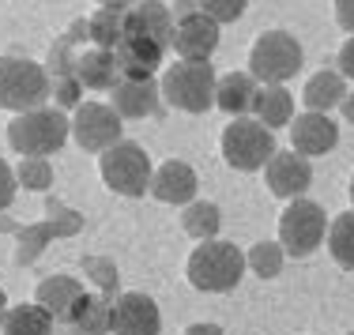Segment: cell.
Masks as SVG:
<instances>
[{"mask_svg":"<svg viewBox=\"0 0 354 335\" xmlns=\"http://www.w3.org/2000/svg\"><path fill=\"white\" fill-rule=\"evenodd\" d=\"M196 4H200V12H204L207 19L218 23V27L245 15V0H196Z\"/></svg>","mask_w":354,"mask_h":335,"instance_id":"obj_30","label":"cell"},{"mask_svg":"<svg viewBox=\"0 0 354 335\" xmlns=\"http://www.w3.org/2000/svg\"><path fill=\"white\" fill-rule=\"evenodd\" d=\"M72 136V121L61 110H27L8 121V144L23 158H49Z\"/></svg>","mask_w":354,"mask_h":335,"instance_id":"obj_1","label":"cell"},{"mask_svg":"<svg viewBox=\"0 0 354 335\" xmlns=\"http://www.w3.org/2000/svg\"><path fill=\"white\" fill-rule=\"evenodd\" d=\"M347 335H354V332H347Z\"/></svg>","mask_w":354,"mask_h":335,"instance_id":"obj_41","label":"cell"},{"mask_svg":"<svg viewBox=\"0 0 354 335\" xmlns=\"http://www.w3.org/2000/svg\"><path fill=\"white\" fill-rule=\"evenodd\" d=\"M335 64H339V75H343V79H354V35L343 41V49H339V57H335Z\"/></svg>","mask_w":354,"mask_h":335,"instance_id":"obj_33","label":"cell"},{"mask_svg":"<svg viewBox=\"0 0 354 335\" xmlns=\"http://www.w3.org/2000/svg\"><path fill=\"white\" fill-rule=\"evenodd\" d=\"M215 68L207 61H181L162 72V98L181 113H207L215 106Z\"/></svg>","mask_w":354,"mask_h":335,"instance_id":"obj_3","label":"cell"},{"mask_svg":"<svg viewBox=\"0 0 354 335\" xmlns=\"http://www.w3.org/2000/svg\"><path fill=\"white\" fill-rule=\"evenodd\" d=\"M53 98H57V110H64V106H80V83H75V75L72 79H57Z\"/></svg>","mask_w":354,"mask_h":335,"instance_id":"obj_32","label":"cell"},{"mask_svg":"<svg viewBox=\"0 0 354 335\" xmlns=\"http://www.w3.org/2000/svg\"><path fill=\"white\" fill-rule=\"evenodd\" d=\"M158 98L162 90L155 79H117V87L109 90V106L121 121H140V117L158 113Z\"/></svg>","mask_w":354,"mask_h":335,"instance_id":"obj_16","label":"cell"},{"mask_svg":"<svg viewBox=\"0 0 354 335\" xmlns=\"http://www.w3.org/2000/svg\"><path fill=\"white\" fill-rule=\"evenodd\" d=\"M181 226H185V233L196 238V241H215L218 226H223V215H218V207L212 200H192L181 215Z\"/></svg>","mask_w":354,"mask_h":335,"instance_id":"obj_25","label":"cell"},{"mask_svg":"<svg viewBox=\"0 0 354 335\" xmlns=\"http://www.w3.org/2000/svg\"><path fill=\"white\" fill-rule=\"evenodd\" d=\"M264 178H268V189L283 200H298L301 192L313 185V166H309L306 155L298 151H275L264 166Z\"/></svg>","mask_w":354,"mask_h":335,"instance_id":"obj_11","label":"cell"},{"mask_svg":"<svg viewBox=\"0 0 354 335\" xmlns=\"http://www.w3.org/2000/svg\"><path fill=\"white\" fill-rule=\"evenodd\" d=\"M15 178H19L23 189L46 192L53 185V166H49V158H23V162L15 166Z\"/></svg>","mask_w":354,"mask_h":335,"instance_id":"obj_29","label":"cell"},{"mask_svg":"<svg viewBox=\"0 0 354 335\" xmlns=\"http://www.w3.org/2000/svg\"><path fill=\"white\" fill-rule=\"evenodd\" d=\"M83 294H87V290H83L80 279H72V275H49V279L38 283L35 301L53 316V320H72V309L80 305Z\"/></svg>","mask_w":354,"mask_h":335,"instance_id":"obj_18","label":"cell"},{"mask_svg":"<svg viewBox=\"0 0 354 335\" xmlns=\"http://www.w3.org/2000/svg\"><path fill=\"white\" fill-rule=\"evenodd\" d=\"M192 12H200L196 0H177V19H185V15H192Z\"/></svg>","mask_w":354,"mask_h":335,"instance_id":"obj_37","label":"cell"},{"mask_svg":"<svg viewBox=\"0 0 354 335\" xmlns=\"http://www.w3.org/2000/svg\"><path fill=\"white\" fill-rule=\"evenodd\" d=\"M72 75L87 90H113L117 87V57L109 49H87L72 61Z\"/></svg>","mask_w":354,"mask_h":335,"instance_id":"obj_19","label":"cell"},{"mask_svg":"<svg viewBox=\"0 0 354 335\" xmlns=\"http://www.w3.org/2000/svg\"><path fill=\"white\" fill-rule=\"evenodd\" d=\"M343 98H347V79L339 72H328V68L309 75L306 90H301V102H306L309 113H332Z\"/></svg>","mask_w":354,"mask_h":335,"instance_id":"obj_21","label":"cell"},{"mask_svg":"<svg viewBox=\"0 0 354 335\" xmlns=\"http://www.w3.org/2000/svg\"><path fill=\"white\" fill-rule=\"evenodd\" d=\"M328 233V215L324 207L313 204V200L298 196L286 204V211L279 215V245L286 256H294V260H306V256H313L320 249V241H324Z\"/></svg>","mask_w":354,"mask_h":335,"instance_id":"obj_7","label":"cell"},{"mask_svg":"<svg viewBox=\"0 0 354 335\" xmlns=\"http://www.w3.org/2000/svg\"><path fill=\"white\" fill-rule=\"evenodd\" d=\"M185 335H226V332L218 328V324H189Z\"/></svg>","mask_w":354,"mask_h":335,"instance_id":"obj_35","label":"cell"},{"mask_svg":"<svg viewBox=\"0 0 354 335\" xmlns=\"http://www.w3.org/2000/svg\"><path fill=\"white\" fill-rule=\"evenodd\" d=\"M189 283L204 294H226L241 283L245 275V253L230 241L215 238V241H200L189 256Z\"/></svg>","mask_w":354,"mask_h":335,"instance_id":"obj_2","label":"cell"},{"mask_svg":"<svg viewBox=\"0 0 354 335\" xmlns=\"http://www.w3.org/2000/svg\"><path fill=\"white\" fill-rule=\"evenodd\" d=\"M328 253L339 267L354 271V211L335 215L332 226H328Z\"/></svg>","mask_w":354,"mask_h":335,"instance_id":"obj_26","label":"cell"},{"mask_svg":"<svg viewBox=\"0 0 354 335\" xmlns=\"http://www.w3.org/2000/svg\"><path fill=\"white\" fill-rule=\"evenodd\" d=\"M257 90L260 87L249 72H230L215 83V106L230 117H245L252 110V102H257Z\"/></svg>","mask_w":354,"mask_h":335,"instance_id":"obj_20","label":"cell"},{"mask_svg":"<svg viewBox=\"0 0 354 335\" xmlns=\"http://www.w3.org/2000/svg\"><path fill=\"white\" fill-rule=\"evenodd\" d=\"M136 0H98V8H109V12H129Z\"/></svg>","mask_w":354,"mask_h":335,"instance_id":"obj_36","label":"cell"},{"mask_svg":"<svg viewBox=\"0 0 354 335\" xmlns=\"http://www.w3.org/2000/svg\"><path fill=\"white\" fill-rule=\"evenodd\" d=\"M15 189H19V178H15V170L0 158V211L15 200Z\"/></svg>","mask_w":354,"mask_h":335,"instance_id":"obj_31","label":"cell"},{"mask_svg":"<svg viewBox=\"0 0 354 335\" xmlns=\"http://www.w3.org/2000/svg\"><path fill=\"white\" fill-rule=\"evenodd\" d=\"M196 189H200L196 170H192L189 162H177V158L162 162L155 173H151V196L162 200V204H181V207H189L192 200H196Z\"/></svg>","mask_w":354,"mask_h":335,"instance_id":"obj_15","label":"cell"},{"mask_svg":"<svg viewBox=\"0 0 354 335\" xmlns=\"http://www.w3.org/2000/svg\"><path fill=\"white\" fill-rule=\"evenodd\" d=\"M351 204H354V178H351Z\"/></svg>","mask_w":354,"mask_h":335,"instance_id":"obj_40","label":"cell"},{"mask_svg":"<svg viewBox=\"0 0 354 335\" xmlns=\"http://www.w3.org/2000/svg\"><path fill=\"white\" fill-rule=\"evenodd\" d=\"M109 313H113V301L98 298V294H83L80 305L72 309V320L80 335H106L109 332Z\"/></svg>","mask_w":354,"mask_h":335,"instance_id":"obj_24","label":"cell"},{"mask_svg":"<svg viewBox=\"0 0 354 335\" xmlns=\"http://www.w3.org/2000/svg\"><path fill=\"white\" fill-rule=\"evenodd\" d=\"M335 23L354 35V0H335Z\"/></svg>","mask_w":354,"mask_h":335,"instance_id":"obj_34","label":"cell"},{"mask_svg":"<svg viewBox=\"0 0 354 335\" xmlns=\"http://www.w3.org/2000/svg\"><path fill=\"white\" fill-rule=\"evenodd\" d=\"M283 260H286V253L279 241H257L245 253V267L252 275H260V279H275L283 271Z\"/></svg>","mask_w":354,"mask_h":335,"instance_id":"obj_28","label":"cell"},{"mask_svg":"<svg viewBox=\"0 0 354 335\" xmlns=\"http://www.w3.org/2000/svg\"><path fill=\"white\" fill-rule=\"evenodd\" d=\"M306 61L298 38L286 35V30H268L252 41L249 49V75L264 87H283L286 79H294Z\"/></svg>","mask_w":354,"mask_h":335,"instance_id":"obj_4","label":"cell"},{"mask_svg":"<svg viewBox=\"0 0 354 335\" xmlns=\"http://www.w3.org/2000/svg\"><path fill=\"white\" fill-rule=\"evenodd\" d=\"M87 35L95 38L98 49H109V53H113L117 41H121V35H124V12H109V8H98V12L87 19Z\"/></svg>","mask_w":354,"mask_h":335,"instance_id":"obj_27","label":"cell"},{"mask_svg":"<svg viewBox=\"0 0 354 335\" xmlns=\"http://www.w3.org/2000/svg\"><path fill=\"white\" fill-rule=\"evenodd\" d=\"M335 144H339V124L328 113H298L290 121V147L298 155H328Z\"/></svg>","mask_w":354,"mask_h":335,"instance_id":"obj_14","label":"cell"},{"mask_svg":"<svg viewBox=\"0 0 354 335\" xmlns=\"http://www.w3.org/2000/svg\"><path fill=\"white\" fill-rule=\"evenodd\" d=\"M49 98V75L23 57H0V110H41Z\"/></svg>","mask_w":354,"mask_h":335,"instance_id":"obj_6","label":"cell"},{"mask_svg":"<svg viewBox=\"0 0 354 335\" xmlns=\"http://www.w3.org/2000/svg\"><path fill=\"white\" fill-rule=\"evenodd\" d=\"M109 332L113 335H158L162 332V313H158L155 298L129 290L117 294L113 313H109Z\"/></svg>","mask_w":354,"mask_h":335,"instance_id":"obj_10","label":"cell"},{"mask_svg":"<svg viewBox=\"0 0 354 335\" xmlns=\"http://www.w3.org/2000/svg\"><path fill=\"white\" fill-rule=\"evenodd\" d=\"M98 173H102L106 189L117 192V196H129L136 200L143 192L151 189V158L147 151L140 144H132V140H121V144H113L109 151L98 155Z\"/></svg>","mask_w":354,"mask_h":335,"instance_id":"obj_5","label":"cell"},{"mask_svg":"<svg viewBox=\"0 0 354 335\" xmlns=\"http://www.w3.org/2000/svg\"><path fill=\"white\" fill-rule=\"evenodd\" d=\"M4 313H8V298H4V290H0V320H4Z\"/></svg>","mask_w":354,"mask_h":335,"instance_id":"obj_39","label":"cell"},{"mask_svg":"<svg viewBox=\"0 0 354 335\" xmlns=\"http://www.w3.org/2000/svg\"><path fill=\"white\" fill-rule=\"evenodd\" d=\"M339 110H343V117H347V121L354 124V95H347V98H343V102H339Z\"/></svg>","mask_w":354,"mask_h":335,"instance_id":"obj_38","label":"cell"},{"mask_svg":"<svg viewBox=\"0 0 354 335\" xmlns=\"http://www.w3.org/2000/svg\"><path fill=\"white\" fill-rule=\"evenodd\" d=\"M275 155V136L272 128L257 121V117H234L223 132V158L226 166L241 173H252V170H264L268 158Z\"/></svg>","mask_w":354,"mask_h":335,"instance_id":"obj_8","label":"cell"},{"mask_svg":"<svg viewBox=\"0 0 354 335\" xmlns=\"http://www.w3.org/2000/svg\"><path fill=\"white\" fill-rule=\"evenodd\" d=\"M252 113H257V121L264 124V128H290L294 121V98L286 87H260L257 90V102H252Z\"/></svg>","mask_w":354,"mask_h":335,"instance_id":"obj_23","label":"cell"},{"mask_svg":"<svg viewBox=\"0 0 354 335\" xmlns=\"http://www.w3.org/2000/svg\"><path fill=\"white\" fill-rule=\"evenodd\" d=\"M53 316L38 305V301H23V305H8L0 332L4 335H53Z\"/></svg>","mask_w":354,"mask_h":335,"instance_id":"obj_22","label":"cell"},{"mask_svg":"<svg viewBox=\"0 0 354 335\" xmlns=\"http://www.w3.org/2000/svg\"><path fill=\"white\" fill-rule=\"evenodd\" d=\"M72 140L91 155H102L121 144V117L106 102H80L72 113Z\"/></svg>","mask_w":354,"mask_h":335,"instance_id":"obj_9","label":"cell"},{"mask_svg":"<svg viewBox=\"0 0 354 335\" xmlns=\"http://www.w3.org/2000/svg\"><path fill=\"white\" fill-rule=\"evenodd\" d=\"M166 49L158 41H151L147 35H136V30H124L121 41H117L113 57H117V72L124 79H151L155 68L162 64Z\"/></svg>","mask_w":354,"mask_h":335,"instance_id":"obj_13","label":"cell"},{"mask_svg":"<svg viewBox=\"0 0 354 335\" xmlns=\"http://www.w3.org/2000/svg\"><path fill=\"white\" fill-rule=\"evenodd\" d=\"M124 30H136V35H147L158 46H170L174 41V12L158 0H143V4H132L124 12Z\"/></svg>","mask_w":354,"mask_h":335,"instance_id":"obj_17","label":"cell"},{"mask_svg":"<svg viewBox=\"0 0 354 335\" xmlns=\"http://www.w3.org/2000/svg\"><path fill=\"white\" fill-rule=\"evenodd\" d=\"M181 61H207L218 49V23L207 19L204 12H192L185 19H174V41Z\"/></svg>","mask_w":354,"mask_h":335,"instance_id":"obj_12","label":"cell"}]
</instances>
